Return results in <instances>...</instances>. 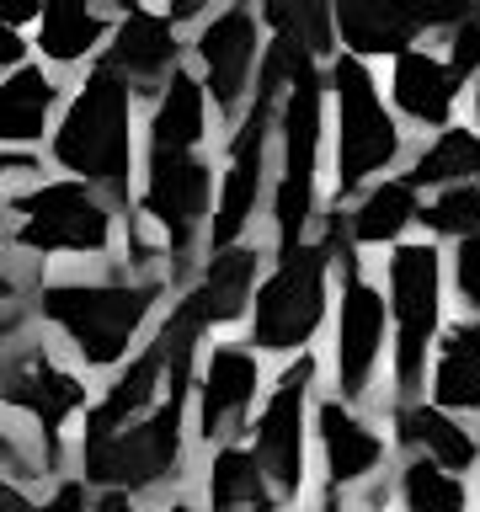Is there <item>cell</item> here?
I'll return each instance as SVG.
<instances>
[{"mask_svg": "<svg viewBox=\"0 0 480 512\" xmlns=\"http://www.w3.org/2000/svg\"><path fill=\"white\" fill-rule=\"evenodd\" d=\"M203 139V86L171 70V86L155 107V155H187Z\"/></svg>", "mask_w": 480, "mask_h": 512, "instance_id": "44dd1931", "label": "cell"}, {"mask_svg": "<svg viewBox=\"0 0 480 512\" xmlns=\"http://www.w3.org/2000/svg\"><path fill=\"white\" fill-rule=\"evenodd\" d=\"M59 160L80 176L123 187V176H128V86L107 64L80 86L70 118L59 128Z\"/></svg>", "mask_w": 480, "mask_h": 512, "instance_id": "7a4b0ae2", "label": "cell"}, {"mask_svg": "<svg viewBox=\"0 0 480 512\" xmlns=\"http://www.w3.org/2000/svg\"><path fill=\"white\" fill-rule=\"evenodd\" d=\"M352 512H374V507H352Z\"/></svg>", "mask_w": 480, "mask_h": 512, "instance_id": "60d3db41", "label": "cell"}, {"mask_svg": "<svg viewBox=\"0 0 480 512\" xmlns=\"http://www.w3.org/2000/svg\"><path fill=\"white\" fill-rule=\"evenodd\" d=\"M208 491H214V512H278L272 496L262 491V464L246 448H224L214 459Z\"/></svg>", "mask_w": 480, "mask_h": 512, "instance_id": "603a6c76", "label": "cell"}, {"mask_svg": "<svg viewBox=\"0 0 480 512\" xmlns=\"http://www.w3.org/2000/svg\"><path fill=\"white\" fill-rule=\"evenodd\" d=\"M0 512H32V507L22 502V491H16V486H0Z\"/></svg>", "mask_w": 480, "mask_h": 512, "instance_id": "8d00e7d4", "label": "cell"}, {"mask_svg": "<svg viewBox=\"0 0 480 512\" xmlns=\"http://www.w3.org/2000/svg\"><path fill=\"white\" fill-rule=\"evenodd\" d=\"M96 512H134V507H128V496H102V502H96Z\"/></svg>", "mask_w": 480, "mask_h": 512, "instance_id": "74e56055", "label": "cell"}, {"mask_svg": "<svg viewBox=\"0 0 480 512\" xmlns=\"http://www.w3.org/2000/svg\"><path fill=\"white\" fill-rule=\"evenodd\" d=\"M251 283H256V251H240V246L219 251L203 272V288H198L208 320H235L251 299Z\"/></svg>", "mask_w": 480, "mask_h": 512, "instance_id": "cb8c5ba5", "label": "cell"}, {"mask_svg": "<svg viewBox=\"0 0 480 512\" xmlns=\"http://www.w3.org/2000/svg\"><path fill=\"white\" fill-rule=\"evenodd\" d=\"M454 96H459V75L448 70V64H438L432 54H400L395 64V102L411 112L416 123H432L443 128L448 112H454Z\"/></svg>", "mask_w": 480, "mask_h": 512, "instance_id": "ac0fdd59", "label": "cell"}, {"mask_svg": "<svg viewBox=\"0 0 480 512\" xmlns=\"http://www.w3.org/2000/svg\"><path fill=\"white\" fill-rule=\"evenodd\" d=\"M251 400H256V358L240 347H219L203 374V438L230 432Z\"/></svg>", "mask_w": 480, "mask_h": 512, "instance_id": "2e32d148", "label": "cell"}, {"mask_svg": "<svg viewBox=\"0 0 480 512\" xmlns=\"http://www.w3.org/2000/svg\"><path fill=\"white\" fill-rule=\"evenodd\" d=\"M379 342H384V299L379 288H368L352 272L342 294V326H336V374H342L347 400L368 390V374L379 363Z\"/></svg>", "mask_w": 480, "mask_h": 512, "instance_id": "4fadbf2b", "label": "cell"}, {"mask_svg": "<svg viewBox=\"0 0 480 512\" xmlns=\"http://www.w3.org/2000/svg\"><path fill=\"white\" fill-rule=\"evenodd\" d=\"M208 198H214V182H208L203 160H192V155H155L150 187H144V208L166 224L171 251H187V240L198 235V224L208 214Z\"/></svg>", "mask_w": 480, "mask_h": 512, "instance_id": "8fae6325", "label": "cell"}, {"mask_svg": "<svg viewBox=\"0 0 480 512\" xmlns=\"http://www.w3.org/2000/svg\"><path fill=\"white\" fill-rule=\"evenodd\" d=\"M272 27H278L283 43H299L304 54H320V48H331V11L326 6H310V0H299V6H288V0H272L262 11Z\"/></svg>", "mask_w": 480, "mask_h": 512, "instance_id": "f546056e", "label": "cell"}, {"mask_svg": "<svg viewBox=\"0 0 480 512\" xmlns=\"http://www.w3.org/2000/svg\"><path fill=\"white\" fill-rule=\"evenodd\" d=\"M155 384H160V352L150 347L118 384H112V395L102 400V406L91 411V432H86V438H112V432H123L128 416H134L144 400L155 395Z\"/></svg>", "mask_w": 480, "mask_h": 512, "instance_id": "4316f807", "label": "cell"}, {"mask_svg": "<svg viewBox=\"0 0 480 512\" xmlns=\"http://www.w3.org/2000/svg\"><path fill=\"white\" fill-rule=\"evenodd\" d=\"M16 214H22L16 240L32 251H102L112 230L102 198L80 182H54L27 192V198H16Z\"/></svg>", "mask_w": 480, "mask_h": 512, "instance_id": "52a82bcc", "label": "cell"}, {"mask_svg": "<svg viewBox=\"0 0 480 512\" xmlns=\"http://www.w3.org/2000/svg\"><path fill=\"white\" fill-rule=\"evenodd\" d=\"M390 294H395V320H400L395 374H400V390H416L432 326H438V251L432 246H400L390 256Z\"/></svg>", "mask_w": 480, "mask_h": 512, "instance_id": "ba28073f", "label": "cell"}, {"mask_svg": "<svg viewBox=\"0 0 480 512\" xmlns=\"http://www.w3.org/2000/svg\"><path fill=\"white\" fill-rule=\"evenodd\" d=\"M48 107H54V80L43 70H16L6 86H0V144L38 139Z\"/></svg>", "mask_w": 480, "mask_h": 512, "instance_id": "7402d4cb", "label": "cell"}, {"mask_svg": "<svg viewBox=\"0 0 480 512\" xmlns=\"http://www.w3.org/2000/svg\"><path fill=\"white\" fill-rule=\"evenodd\" d=\"M454 278H459V294H464V304H475V310H480V230H475V235H464Z\"/></svg>", "mask_w": 480, "mask_h": 512, "instance_id": "d6a6232c", "label": "cell"}, {"mask_svg": "<svg viewBox=\"0 0 480 512\" xmlns=\"http://www.w3.org/2000/svg\"><path fill=\"white\" fill-rule=\"evenodd\" d=\"M272 102L278 96L256 91V107L246 112L240 134L230 144V171H224V192L214 208V246L230 251V240L251 224L256 214V192H262V144H267V123H272Z\"/></svg>", "mask_w": 480, "mask_h": 512, "instance_id": "30bf717a", "label": "cell"}, {"mask_svg": "<svg viewBox=\"0 0 480 512\" xmlns=\"http://www.w3.org/2000/svg\"><path fill=\"white\" fill-rule=\"evenodd\" d=\"M400 491H406L411 512H464V486L432 459H416L406 480H400Z\"/></svg>", "mask_w": 480, "mask_h": 512, "instance_id": "4dcf8cb0", "label": "cell"}, {"mask_svg": "<svg viewBox=\"0 0 480 512\" xmlns=\"http://www.w3.org/2000/svg\"><path fill=\"white\" fill-rule=\"evenodd\" d=\"M0 171H32L22 155H0Z\"/></svg>", "mask_w": 480, "mask_h": 512, "instance_id": "f35d334b", "label": "cell"}, {"mask_svg": "<svg viewBox=\"0 0 480 512\" xmlns=\"http://www.w3.org/2000/svg\"><path fill=\"white\" fill-rule=\"evenodd\" d=\"M176 427H182V395H166L150 422L112 438H86V475L102 486H155L176 470Z\"/></svg>", "mask_w": 480, "mask_h": 512, "instance_id": "8992f818", "label": "cell"}, {"mask_svg": "<svg viewBox=\"0 0 480 512\" xmlns=\"http://www.w3.org/2000/svg\"><path fill=\"white\" fill-rule=\"evenodd\" d=\"M176 59V32L166 16H150V11H128L123 27H118V43L107 54V70L112 75H134V80H155L166 75Z\"/></svg>", "mask_w": 480, "mask_h": 512, "instance_id": "e0dca14e", "label": "cell"}, {"mask_svg": "<svg viewBox=\"0 0 480 512\" xmlns=\"http://www.w3.org/2000/svg\"><path fill=\"white\" fill-rule=\"evenodd\" d=\"M155 304V283H134V288H118V283H91V288H48L43 294V315L54 326L70 331V342L80 347L86 363H118L128 336L139 331V320L150 315Z\"/></svg>", "mask_w": 480, "mask_h": 512, "instance_id": "6da1fadb", "label": "cell"}, {"mask_svg": "<svg viewBox=\"0 0 480 512\" xmlns=\"http://www.w3.org/2000/svg\"><path fill=\"white\" fill-rule=\"evenodd\" d=\"M171 512H192V507H171Z\"/></svg>", "mask_w": 480, "mask_h": 512, "instance_id": "b9f144b4", "label": "cell"}, {"mask_svg": "<svg viewBox=\"0 0 480 512\" xmlns=\"http://www.w3.org/2000/svg\"><path fill=\"white\" fill-rule=\"evenodd\" d=\"M336 27H342V38L358 54H406L422 16L406 0H342L336 6Z\"/></svg>", "mask_w": 480, "mask_h": 512, "instance_id": "9a60e30c", "label": "cell"}, {"mask_svg": "<svg viewBox=\"0 0 480 512\" xmlns=\"http://www.w3.org/2000/svg\"><path fill=\"white\" fill-rule=\"evenodd\" d=\"M315 379V358H299L272 390L262 422H256V464L283 491H299L304 480V390Z\"/></svg>", "mask_w": 480, "mask_h": 512, "instance_id": "9c48e42d", "label": "cell"}, {"mask_svg": "<svg viewBox=\"0 0 480 512\" xmlns=\"http://www.w3.org/2000/svg\"><path fill=\"white\" fill-rule=\"evenodd\" d=\"M16 59H22V38L11 27H0V64H16Z\"/></svg>", "mask_w": 480, "mask_h": 512, "instance_id": "d590c367", "label": "cell"}, {"mask_svg": "<svg viewBox=\"0 0 480 512\" xmlns=\"http://www.w3.org/2000/svg\"><path fill=\"white\" fill-rule=\"evenodd\" d=\"M315 144H320V75L304 70L283 96V182H278V240L299 251V230L315 203Z\"/></svg>", "mask_w": 480, "mask_h": 512, "instance_id": "5b68a950", "label": "cell"}, {"mask_svg": "<svg viewBox=\"0 0 480 512\" xmlns=\"http://www.w3.org/2000/svg\"><path fill=\"white\" fill-rule=\"evenodd\" d=\"M198 54H203V70H208V91H214V107L230 112L246 91V75H251V59H256V16L246 6L214 16L198 38Z\"/></svg>", "mask_w": 480, "mask_h": 512, "instance_id": "5bb4252c", "label": "cell"}, {"mask_svg": "<svg viewBox=\"0 0 480 512\" xmlns=\"http://www.w3.org/2000/svg\"><path fill=\"white\" fill-rule=\"evenodd\" d=\"M331 86H336V187L352 192L368 171H384L400 155V128L384 112L363 59H336Z\"/></svg>", "mask_w": 480, "mask_h": 512, "instance_id": "3957f363", "label": "cell"}, {"mask_svg": "<svg viewBox=\"0 0 480 512\" xmlns=\"http://www.w3.org/2000/svg\"><path fill=\"white\" fill-rule=\"evenodd\" d=\"M475 64H480V11L464 16V22L454 27V64H448V70H454V75H470Z\"/></svg>", "mask_w": 480, "mask_h": 512, "instance_id": "836d02e7", "label": "cell"}, {"mask_svg": "<svg viewBox=\"0 0 480 512\" xmlns=\"http://www.w3.org/2000/svg\"><path fill=\"white\" fill-rule=\"evenodd\" d=\"M0 294H11V283H6V278H0Z\"/></svg>", "mask_w": 480, "mask_h": 512, "instance_id": "ab89813d", "label": "cell"}, {"mask_svg": "<svg viewBox=\"0 0 480 512\" xmlns=\"http://www.w3.org/2000/svg\"><path fill=\"white\" fill-rule=\"evenodd\" d=\"M320 443H326V464H331L336 486H342V480H363L384 454V443L342 406V400H326V406H320Z\"/></svg>", "mask_w": 480, "mask_h": 512, "instance_id": "d6986e66", "label": "cell"}, {"mask_svg": "<svg viewBox=\"0 0 480 512\" xmlns=\"http://www.w3.org/2000/svg\"><path fill=\"white\" fill-rule=\"evenodd\" d=\"M0 395H6L11 406L32 411L43 422V432L54 438L64 416L86 400V384L75 374H64V368H54L43 352H16V358L0 363Z\"/></svg>", "mask_w": 480, "mask_h": 512, "instance_id": "7c38bea8", "label": "cell"}, {"mask_svg": "<svg viewBox=\"0 0 480 512\" xmlns=\"http://www.w3.org/2000/svg\"><path fill=\"white\" fill-rule=\"evenodd\" d=\"M400 422V438L416 443V448H427L432 459H438V470H464V464L475 459V443H470V432L454 427L443 411H432V406H406L395 416Z\"/></svg>", "mask_w": 480, "mask_h": 512, "instance_id": "d4e9b609", "label": "cell"}, {"mask_svg": "<svg viewBox=\"0 0 480 512\" xmlns=\"http://www.w3.org/2000/svg\"><path fill=\"white\" fill-rule=\"evenodd\" d=\"M32 512H80V486H64L48 507H32Z\"/></svg>", "mask_w": 480, "mask_h": 512, "instance_id": "e575fe53", "label": "cell"}, {"mask_svg": "<svg viewBox=\"0 0 480 512\" xmlns=\"http://www.w3.org/2000/svg\"><path fill=\"white\" fill-rule=\"evenodd\" d=\"M480 171V139L470 128H443V139L416 160V171L406 176L411 187H427V182H459V176H475Z\"/></svg>", "mask_w": 480, "mask_h": 512, "instance_id": "83f0119b", "label": "cell"}, {"mask_svg": "<svg viewBox=\"0 0 480 512\" xmlns=\"http://www.w3.org/2000/svg\"><path fill=\"white\" fill-rule=\"evenodd\" d=\"M326 315V251L299 246L283 256L256 294V342L262 347H304Z\"/></svg>", "mask_w": 480, "mask_h": 512, "instance_id": "277c9868", "label": "cell"}, {"mask_svg": "<svg viewBox=\"0 0 480 512\" xmlns=\"http://www.w3.org/2000/svg\"><path fill=\"white\" fill-rule=\"evenodd\" d=\"M102 38V22H96V11L86 6H70V0H54V6L43 11V54L48 59H80L86 48Z\"/></svg>", "mask_w": 480, "mask_h": 512, "instance_id": "f1b7e54d", "label": "cell"}, {"mask_svg": "<svg viewBox=\"0 0 480 512\" xmlns=\"http://www.w3.org/2000/svg\"><path fill=\"white\" fill-rule=\"evenodd\" d=\"M438 400L454 411H480V320H464L443 336L438 358Z\"/></svg>", "mask_w": 480, "mask_h": 512, "instance_id": "ffe728a7", "label": "cell"}, {"mask_svg": "<svg viewBox=\"0 0 480 512\" xmlns=\"http://www.w3.org/2000/svg\"><path fill=\"white\" fill-rule=\"evenodd\" d=\"M422 219L432 224V230H443V235H475L480 230V187L475 182L448 187L443 198H432L422 208Z\"/></svg>", "mask_w": 480, "mask_h": 512, "instance_id": "1f68e13d", "label": "cell"}, {"mask_svg": "<svg viewBox=\"0 0 480 512\" xmlns=\"http://www.w3.org/2000/svg\"><path fill=\"white\" fill-rule=\"evenodd\" d=\"M411 219H422L416 187L411 182H384V187H374L358 203V214H352V235L368 240V246H384V240H395Z\"/></svg>", "mask_w": 480, "mask_h": 512, "instance_id": "484cf974", "label": "cell"}]
</instances>
